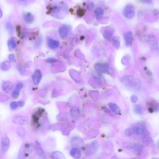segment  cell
I'll return each mask as SVG.
<instances>
[{
	"instance_id": "cell-1",
	"label": "cell",
	"mask_w": 159,
	"mask_h": 159,
	"mask_svg": "<svg viewBox=\"0 0 159 159\" xmlns=\"http://www.w3.org/2000/svg\"><path fill=\"white\" fill-rule=\"evenodd\" d=\"M123 15L127 19H132L135 16V10L132 5H127L123 11Z\"/></svg>"
},
{
	"instance_id": "cell-2",
	"label": "cell",
	"mask_w": 159,
	"mask_h": 159,
	"mask_svg": "<svg viewBox=\"0 0 159 159\" xmlns=\"http://www.w3.org/2000/svg\"><path fill=\"white\" fill-rule=\"evenodd\" d=\"M13 122L16 124L25 125L28 122V118L25 116H17L13 119Z\"/></svg>"
},
{
	"instance_id": "cell-3",
	"label": "cell",
	"mask_w": 159,
	"mask_h": 159,
	"mask_svg": "<svg viewBox=\"0 0 159 159\" xmlns=\"http://www.w3.org/2000/svg\"><path fill=\"white\" fill-rule=\"evenodd\" d=\"M122 82L125 86H127L130 88L134 86L136 84L135 79H134V77L131 76H126L125 77H124L123 79L122 80Z\"/></svg>"
},
{
	"instance_id": "cell-4",
	"label": "cell",
	"mask_w": 159,
	"mask_h": 159,
	"mask_svg": "<svg viewBox=\"0 0 159 159\" xmlns=\"http://www.w3.org/2000/svg\"><path fill=\"white\" fill-rule=\"evenodd\" d=\"M133 132L137 135H142L146 132V128L142 124H137L133 128Z\"/></svg>"
},
{
	"instance_id": "cell-5",
	"label": "cell",
	"mask_w": 159,
	"mask_h": 159,
	"mask_svg": "<svg viewBox=\"0 0 159 159\" xmlns=\"http://www.w3.org/2000/svg\"><path fill=\"white\" fill-rule=\"evenodd\" d=\"M9 145L10 141L9 139V137L7 136L6 134H5V135L3 136L1 139V149L4 152H6L8 151Z\"/></svg>"
},
{
	"instance_id": "cell-6",
	"label": "cell",
	"mask_w": 159,
	"mask_h": 159,
	"mask_svg": "<svg viewBox=\"0 0 159 159\" xmlns=\"http://www.w3.org/2000/svg\"><path fill=\"white\" fill-rule=\"evenodd\" d=\"M94 68L99 72L103 73H108L109 70L108 65L104 64V63H96V64L94 65Z\"/></svg>"
},
{
	"instance_id": "cell-7",
	"label": "cell",
	"mask_w": 159,
	"mask_h": 159,
	"mask_svg": "<svg viewBox=\"0 0 159 159\" xmlns=\"http://www.w3.org/2000/svg\"><path fill=\"white\" fill-rule=\"evenodd\" d=\"M32 79H33L34 83L36 85L40 83L42 79V73L39 70H36L34 72L33 77H32Z\"/></svg>"
},
{
	"instance_id": "cell-8",
	"label": "cell",
	"mask_w": 159,
	"mask_h": 159,
	"mask_svg": "<svg viewBox=\"0 0 159 159\" xmlns=\"http://www.w3.org/2000/svg\"><path fill=\"white\" fill-rule=\"evenodd\" d=\"M13 83L11 82H10V81H6V82H5L3 84V90L4 91L5 93H8L11 91L13 90Z\"/></svg>"
},
{
	"instance_id": "cell-9",
	"label": "cell",
	"mask_w": 159,
	"mask_h": 159,
	"mask_svg": "<svg viewBox=\"0 0 159 159\" xmlns=\"http://www.w3.org/2000/svg\"><path fill=\"white\" fill-rule=\"evenodd\" d=\"M124 38L126 45L128 46H130L132 45L133 41V35L131 32L128 31L124 35Z\"/></svg>"
},
{
	"instance_id": "cell-10",
	"label": "cell",
	"mask_w": 159,
	"mask_h": 159,
	"mask_svg": "<svg viewBox=\"0 0 159 159\" xmlns=\"http://www.w3.org/2000/svg\"><path fill=\"white\" fill-rule=\"evenodd\" d=\"M69 27L66 26V25H62L59 27V33L60 34V36L62 37H65L67 36V35L69 33Z\"/></svg>"
},
{
	"instance_id": "cell-11",
	"label": "cell",
	"mask_w": 159,
	"mask_h": 159,
	"mask_svg": "<svg viewBox=\"0 0 159 159\" xmlns=\"http://www.w3.org/2000/svg\"><path fill=\"white\" fill-rule=\"evenodd\" d=\"M113 33H114V31L111 27H107L106 28L104 33H103V36L106 40L107 41H111Z\"/></svg>"
},
{
	"instance_id": "cell-12",
	"label": "cell",
	"mask_w": 159,
	"mask_h": 159,
	"mask_svg": "<svg viewBox=\"0 0 159 159\" xmlns=\"http://www.w3.org/2000/svg\"><path fill=\"white\" fill-rule=\"evenodd\" d=\"M23 87V83H18L16 84L15 89L13 90V93H12V97L15 99L17 98V97L19 96V92H20V90Z\"/></svg>"
},
{
	"instance_id": "cell-13",
	"label": "cell",
	"mask_w": 159,
	"mask_h": 159,
	"mask_svg": "<svg viewBox=\"0 0 159 159\" xmlns=\"http://www.w3.org/2000/svg\"><path fill=\"white\" fill-rule=\"evenodd\" d=\"M36 151L39 156L41 158H45V155L43 149H42L41 144H39V142H37V141H36Z\"/></svg>"
},
{
	"instance_id": "cell-14",
	"label": "cell",
	"mask_w": 159,
	"mask_h": 159,
	"mask_svg": "<svg viewBox=\"0 0 159 159\" xmlns=\"http://www.w3.org/2000/svg\"><path fill=\"white\" fill-rule=\"evenodd\" d=\"M47 44L49 47H51V49H56L59 47L60 45V42L57 41L52 39H49L47 41Z\"/></svg>"
},
{
	"instance_id": "cell-15",
	"label": "cell",
	"mask_w": 159,
	"mask_h": 159,
	"mask_svg": "<svg viewBox=\"0 0 159 159\" xmlns=\"http://www.w3.org/2000/svg\"><path fill=\"white\" fill-rule=\"evenodd\" d=\"M23 18H24V20L25 21L26 23H29V24L32 23L34 21V16H33L32 14H31L29 13L24 14Z\"/></svg>"
},
{
	"instance_id": "cell-16",
	"label": "cell",
	"mask_w": 159,
	"mask_h": 159,
	"mask_svg": "<svg viewBox=\"0 0 159 159\" xmlns=\"http://www.w3.org/2000/svg\"><path fill=\"white\" fill-rule=\"evenodd\" d=\"M11 66V65L9 61H5L0 65V69L3 70V71H7V70H9Z\"/></svg>"
},
{
	"instance_id": "cell-17",
	"label": "cell",
	"mask_w": 159,
	"mask_h": 159,
	"mask_svg": "<svg viewBox=\"0 0 159 159\" xmlns=\"http://www.w3.org/2000/svg\"><path fill=\"white\" fill-rule=\"evenodd\" d=\"M70 155L72 156L74 158H79L81 157V152L80 151L77 149V148H74L70 151Z\"/></svg>"
},
{
	"instance_id": "cell-18",
	"label": "cell",
	"mask_w": 159,
	"mask_h": 159,
	"mask_svg": "<svg viewBox=\"0 0 159 159\" xmlns=\"http://www.w3.org/2000/svg\"><path fill=\"white\" fill-rule=\"evenodd\" d=\"M70 114L73 118L77 119L80 116V111L78 108L77 107H73L71 109L70 111Z\"/></svg>"
},
{
	"instance_id": "cell-19",
	"label": "cell",
	"mask_w": 159,
	"mask_h": 159,
	"mask_svg": "<svg viewBox=\"0 0 159 159\" xmlns=\"http://www.w3.org/2000/svg\"><path fill=\"white\" fill-rule=\"evenodd\" d=\"M109 107L110 108L111 110L115 113V114H119L120 112V109L118 106L115 103H109Z\"/></svg>"
},
{
	"instance_id": "cell-20",
	"label": "cell",
	"mask_w": 159,
	"mask_h": 159,
	"mask_svg": "<svg viewBox=\"0 0 159 159\" xmlns=\"http://www.w3.org/2000/svg\"><path fill=\"white\" fill-rule=\"evenodd\" d=\"M52 157L54 159H65V157L61 152H54L52 155Z\"/></svg>"
},
{
	"instance_id": "cell-21",
	"label": "cell",
	"mask_w": 159,
	"mask_h": 159,
	"mask_svg": "<svg viewBox=\"0 0 159 159\" xmlns=\"http://www.w3.org/2000/svg\"><path fill=\"white\" fill-rule=\"evenodd\" d=\"M8 47L10 49H14L16 47V42L15 38H11L8 42Z\"/></svg>"
},
{
	"instance_id": "cell-22",
	"label": "cell",
	"mask_w": 159,
	"mask_h": 159,
	"mask_svg": "<svg viewBox=\"0 0 159 159\" xmlns=\"http://www.w3.org/2000/svg\"><path fill=\"white\" fill-rule=\"evenodd\" d=\"M112 43L116 49H119L120 47V39L118 37H114L112 39Z\"/></svg>"
},
{
	"instance_id": "cell-23",
	"label": "cell",
	"mask_w": 159,
	"mask_h": 159,
	"mask_svg": "<svg viewBox=\"0 0 159 159\" xmlns=\"http://www.w3.org/2000/svg\"><path fill=\"white\" fill-rule=\"evenodd\" d=\"M94 14H95V16H96L97 17H101L103 15V14H104V10L102 9V8H98L97 9H95L94 11Z\"/></svg>"
},
{
	"instance_id": "cell-24",
	"label": "cell",
	"mask_w": 159,
	"mask_h": 159,
	"mask_svg": "<svg viewBox=\"0 0 159 159\" xmlns=\"http://www.w3.org/2000/svg\"><path fill=\"white\" fill-rule=\"evenodd\" d=\"M134 150H135L136 152L140 153V151L142 150V146H141L140 144H136L134 146Z\"/></svg>"
},
{
	"instance_id": "cell-25",
	"label": "cell",
	"mask_w": 159,
	"mask_h": 159,
	"mask_svg": "<svg viewBox=\"0 0 159 159\" xmlns=\"http://www.w3.org/2000/svg\"><path fill=\"white\" fill-rule=\"evenodd\" d=\"M149 41L150 42V43L151 44V45H157V42L156 39L153 36H150L149 37Z\"/></svg>"
},
{
	"instance_id": "cell-26",
	"label": "cell",
	"mask_w": 159,
	"mask_h": 159,
	"mask_svg": "<svg viewBox=\"0 0 159 159\" xmlns=\"http://www.w3.org/2000/svg\"><path fill=\"white\" fill-rule=\"evenodd\" d=\"M134 111L138 114H141L142 113V108L140 105H136L134 108Z\"/></svg>"
},
{
	"instance_id": "cell-27",
	"label": "cell",
	"mask_w": 159,
	"mask_h": 159,
	"mask_svg": "<svg viewBox=\"0 0 159 159\" xmlns=\"http://www.w3.org/2000/svg\"><path fill=\"white\" fill-rule=\"evenodd\" d=\"M26 149H25V150H26V154H30L33 151V147H34V146H33V145H31V144H29V145H26Z\"/></svg>"
},
{
	"instance_id": "cell-28",
	"label": "cell",
	"mask_w": 159,
	"mask_h": 159,
	"mask_svg": "<svg viewBox=\"0 0 159 159\" xmlns=\"http://www.w3.org/2000/svg\"><path fill=\"white\" fill-rule=\"evenodd\" d=\"M17 134L21 137H24V136H25V130H24V129L23 128H19L18 130H17Z\"/></svg>"
},
{
	"instance_id": "cell-29",
	"label": "cell",
	"mask_w": 159,
	"mask_h": 159,
	"mask_svg": "<svg viewBox=\"0 0 159 159\" xmlns=\"http://www.w3.org/2000/svg\"><path fill=\"white\" fill-rule=\"evenodd\" d=\"M19 106V104H18V102L13 101V102H12L11 103V108L12 109H15Z\"/></svg>"
},
{
	"instance_id": "cell-30",
	"label": "cell",
	"mask_w": 159,
	"mask_h": 159,
	"mask_svg": "<svg viewBox=\"0 0 159 159\" xmlns=\"http://www.w3.org/2000/svg\"><path fill=\"white\" fill-rule=\"evenodd\" d=\"M6 29H8V31L10 33H13V26L10 23H7L6 24Z\"/></svg>"
},
{
	"instance_id": "cell-31",
	"label": "cell",
	"mask_w": 159,
	"mask_h": 159,
	"mask_svg": "<svg viewBox=\"0 0 159 159\" xmlns=\"http://www.w3.org/2000/svg\"><path fill=\"white\" fill-rule=\"evenodd\" d=\"M9 59L11 61H12L13 62H16V59L15 57V55L14 54H10L9 55Z\"/></svg>"
},
{
	"instance_id": "cell-32",
	"label": "cell",
	"mask_w": 159,
	"mask_h": 159,
	"mask_svg": "<svg viewBox=\"0 0 159 159\" xmlns=\"http://www.w3.org/2000/svg\"><path fill=\"white\" fill-rule=\"evenodd\" d=\"M42 44V39L41 37H39L38 39V40L36 42V45L37 47H39Z\"/></svg>"
},
{
	"instance_id": "cell-33",
	"label": "cell",
	"mask_w": 159,
	"mask_h": 159,
	"mask_svg": "<svg viewBox=\"0 0 159 159\" xmlns=\"http://www.w3.org/2000/svg\"><path fill=\"white\" fill-rule=\"evenodd\" d=\"M125 133L127 136H130L132 135V130L130 129H126V131H125Z\"/></svg>"
},
{
	"instance_id": "cell-34",
	"label": "cell",
	"mask_w": 159,
	"mask_h": 159,
	"mask_svg": "<svg viewBox=\"0 0 159 159\" xmlns=\"http://www.w3.org/2000/svg\"><path fill=\"white\" fill-rule=\"evenodd\" d=\"M47 62H48L49 63H54V62H57V60L54 58H49L47 60Z\"/></svg>"
},
{
	"instance_id": "cell-35",
	"label": "cell",
	"mask_w": 159,
	"mask_h": 159,
	"mask_svg": "<svg viewBox=\"0 0 159 159\" xmlns=\"http://www.w3.org/2000/svg\"><path fill=\"white\" fill-rule=\"evenodd\" d=\"M130 99H131V101L132 103H136V102L137 101V97L136 96V95H133Z\"/></svg>"
},
{
	"instance_id": "cell-36",
	"label": "cell",
	"mask_w": 159,
	"mask_h": 159,
	"mask_svg": "<svg viewBox=\"0 0 159 159\" xmlns=\"http://www.w3.org/2000/svg\"><path fill=\"white\" fill-rule=\"evenodd\" d=\"M141 1H142V3H147V4H149V3H152V0H141Z\"/></svg>"
},
{
	"instance_id": "cell-37",
	"label": "cell",
	"mask_w": 159,
	"mask_h": 159,
	"mask_svg": "<svg viewBox=\"0 0 159 159\" xmlns=\"http://www.w3.org/2000/svg\"><path fill=\"white\" fill-rule=\"evenodd\" d=\"M18 104H19V106L20 107H22V106H24V102H23V101H18Z\"/></svg>"
},
{
	"instance_id": "cell-38",
	"label": "cell",
	"mask_w": 159,
	"mask_h": 159,
	"mask_svg": "<svg viewBox=\"0 0 159 159\" xmlns=\"http://www.w3.org/2000/svg\"><path fill=\"white\" fill-rule=\"evenodd\" d=\"M3 16V13H2V11L1 10V9H0V18L2 17Z\"/></svg>"
},
{
	"instance_id": "cell-39",
	"label": "cell",
	"mask_w": 159,
	"mask_h": 159,
	"mask_svg": "<svg viewBox=\"0 0 159 159\" xmlns=\"http://www.w3.org/2000/svg\"><path fill=\"white\" fill-rule=\"evenodd\" d=\"M158 144H159V141H158Z\"/></svg>"
},
{
	"instance_id": "cell-40",
	"label": "cell",
	"mask_w": 159,
	"mask_h": 159,
	"mask_svg": "<svg viewBox=\"0 0 159 159\" xmlns=\"http://www.w3.org/2000/svg\"><path fill=\"white\" fill-rule=\"evenodd\" d=\"M21 1H23V0H21Z\"/></svg>"
}]
</instances>
